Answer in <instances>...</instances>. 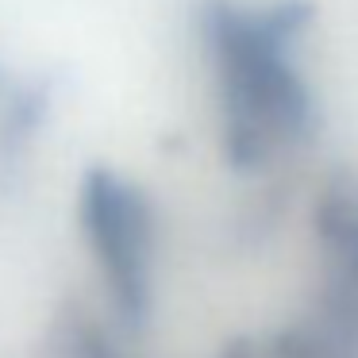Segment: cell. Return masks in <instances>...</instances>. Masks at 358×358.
Listing matches in <instances>:
<instances>
[{"mask_svg": "<svg viewBox=\"0 0 358 358\" xmlns=\"http://www.w3.org/2000/svg\"><path fill=\"white\" fill-rule=\"evenodd\" d=\"M304 24V4L247 8L212 0L204 12V35L220 66L227 150L235 166L258 162L273 139H289L308 127V89L289 62V47Z\"/></svg>", "mask_w": 358, "mask_h": 358, "instance_id": "obj_1", "label": "cell"}, {"mask_svg": "<svg viewBox=\"0 0 358 358\" xmlns=\"http://www.w3.org/2000/svg\"><path fill=\"white\" fill-rule=\"evenodd\" d=\"M81 220L120 312L127 320H143L150 262V208L143 193L108 170H93L81 189Z\"/></svg>", "mask_w": 358, "mask_h": 358, "instance_id": "obj_2", "label": "cell"}, {"mask_svg": "<svg viewBox=\"0 0 358 358\" xmlns=\"http://www.w3.org/2000/svg\"><path fill=\"white\" fill-rule=\"evenodd\" d=\"M350 266L358 273V220H355V235H350Z\"/></svg>", "mask_w": 358, "mask_h": 358, "instance_id": "obj_3", "label": "cell"}]
</instances>
